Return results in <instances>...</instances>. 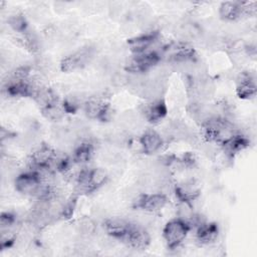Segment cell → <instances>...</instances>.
<instances>
[{"instance_id": "cell-1", "label": "cell", "mask_w": 257, "mask_h": 257, "mask_svg": "<svg viewBox=\"0 0 257 257\" xmlns=\"http://www.w3.org/2000/svg\"><path fill=\"white\" fill-rule=\"evenodd\" d=\"M189 226L182 220H174L168 223L164 230V236L171 248L177 247L186 237Z\"/></svg>"}, {"instance_id": "cell-2", "label": "cell", "mask_w": 257, "mask_h": 257, "mask_svg": "<svg viewBox=\"0 0 257 257\" xmlns=\"http://www.w3.org/2000/svg\"><path fill=\"white\" fill-rule=\"evenodd\" d=\"M15 185L18 192L22 193V194L35 196L41 186V182L36 173H29L17 176Z\"/></svg>"}, {"instance_id": "cell-3", "label": "cell", "mask_w": 257, "mask_h": 257, "mask_svg": "<svg viewBox=\"0 0 257 257\" xmlns=\"http://www.w3.org/2000/svg\"><path fill=\"white\" fill-rule=\"evenodd\" d=\"M166 202L167 199L164 194H162V193H159V194L156 193V194L139 198L138 206L148 211H158L166 205Z\"/></svg>"}, {"instance_id": "cell-4", "label": "cell", "mask_w": 257, "mask_h": 257, "mask_svg": "<svg viewBox=\"0 0 257 257\" xmlns=\"http://www.w3.org/2000/svg\"><path fill=\"white\" fill-rule=\"evenodd\" d=\"M141 144L146 153L152 154L157 152L161 148L162 138L158 133L154 131H147L141 139Z\"/></svg>"}, {"instance_id": "cell-5", "label": "cell", "mask_w": 257, "mask_h": 257, "mask_svg": "<svg viewBox=\"0 0 257 257\" xmlns=\"http://www.w3.org/2000/svg\"><path fill=\"white\" fill-rule=\"evenodd\" d=\"M145 118L151 122H158L166 115V107L161 101H153L143 110Z\"/></svg>"}, {"instance_id": "cell-6", "label": "cell", "mask_w": 257, "mask_h": 257, "mask_svg": "<svg viewBox=\"0 0 257 257\" xmlns=\"http://www.w3.org/2000/svg\"><path fill=\"white\" fill-rule=\"evenodd\" d=\"M255 91H256L255 78L248 74L242 75L238 85L239 96L242 98H250L255 95Z\"/></svg>"}, {"instance_id": "cell-7", "label": "cell", "mask_w": 257, "mask_h": 257, "mask_svg": "<svg viewBox=\"0 0 257 257\" xmlns=\"http://www.w3.org/2000/svg\"><path fill=\"white\" fill-rule=\"evenodd\" d=\"M217 227L215 225H207V224H202L199 226L198 230V239L202 243L208 244L209 242L213 241L216 236H217Z\"/></svg>"}, {"instance_id": "cell-8", "label": "cell", "mask_w": 257, "mask_h": 257, "mask_svg": "<svg viewBox=\"0 0 257 257\" xmlns=\"http://www.w3.org/2000/svg\"><path fill=\"white\" fill-rule=\"evenodd\" d=\"M241 12V8L237 3L225 2L220 7V14L226 19H233L237 17Z\"/></svg>"}, {"instance_id": "cell-9", "label": "cell", "mask_w": 257, "mask_h": 257, "mask_svg": "<svg viewBox=\"0 0 257 257\" xmlns=\"http://www.w3.org/2000/svg\"><path fill=\"white\" fill-rule=\"evenodd\" d=\"M93 153V147L89 143H83L78 147L75 152V160L78 163H85L91 159Z\"/></svg>"}, {"instance_id": "cell-10", "label": "cell", "mask_w": 257, "mask_h": 257, "mask_svg": "<svg viewBox=\"0 0 257 257\" xmlns=\"http://www.w3.org/2000/svg\"><path fill=\"white\" fill-rule=\"evenodd\" d=\"M107 178L108 175L104 169L98 168L91 170V184L94 189L99 186H102L107 181Z\"/></svg>"}, {"instance_id": "cell-11", "label": "cell", "mask_w": 257, "mask_h": 257, "mask_svg": "<svg viewBox=\"0 0 257 257\" xmlns=\"http://www.w3.org/2000/svg\"><path fill=\"white\" fill-rule=\"evenodd\" d=\"M79 231L84 237H90L96 231V225L90 218H83L79 223Z\"/></svg>"}, {"instance_id": "cell-12", "label": "cell", "mask_w": 257, "mask_h": 257, "mask_svg": "<svg viewBox=\"0 0 257 257\" xmlns=\"http://www.w3.org/2000/svg\"><path fill=\"white\" fill-rule=\"evenodd\" d=\"M43 113L46 118H48L50 120H54V121L61 119L63 116V110L61 108H59L58 106H56L54 103L51 104L50 106L44 108Z\"/></svg>"}, {"instance_id": "cell-13", "label": "cell", "mask_w": 257, "mask_h": 257, "mask_svg": "<svg viewBox=\"0 0 257 257\" xmlns=\"http://www.w3.org/2000/svg\"><path fill=\"white\" fill-rule=\"evenodd\" d=\"M9 25L16 31H24L26 27V22L23 16L21 15H13L9 19Z\"/></svg>"}]
</instances>
